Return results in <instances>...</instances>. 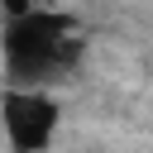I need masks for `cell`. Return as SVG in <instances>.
Masks as SVG:
<instances>
[{"mask_svg":"<svg viewBox=\"0 0 153 153\" xmlns=\"http://www.w3.org/2000/svg\"><path fill=\"white\" fill-rule=\"evenodd\" d=\"M76 53H81V29L62 10L33 5L29 14L10 19L0 33V57H5L10 86H38V81L67 72L76 62Z\"/></svg>","mask_w":153,"mask_h":153,"instance_id":"cell-1","label":"cell"},{"mask_svg":"<svg viewBox=\"0 0 153 153\" xmlns=\"http://www.w3.org/2000/svg\"><path fill=\"white\" fill-rule=\"evenodd\" d=\"M62 105L43 86H5L0 91V129L10 153H43L57 134Z\"/></svg>","mask_w":153,"mask_h":153,"instance_id":"cell-2","label":"cell"},{"mask_svg":"<svg viewBox=\"0 0 153 153\" xmlns=\"http://www.w3.org/2000/svg\"><path fill=\"white\" fill-rule=\"evenodd\" d=\"M0 10H5L10 19H19V14H29V10H33V0H0Z\"/></svg>","mask_w":153,"mask_h":153,"instance_id":"cell-3","label":"cell"}]
</instances>
